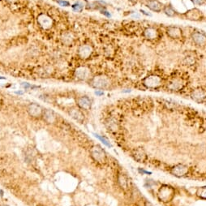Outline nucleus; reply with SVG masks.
<instances>
[{
  "instance_id": "nucleus-9",
  "label": "nucleus",
  "mask_w": 206,
  "mask_h": 206,
  "mask_svg": "<svg viewBox=\"0 0 206 206\" xmlns=\"http://www.w3.org/2000/svg\"><path fill=\"white\" fill-rule=\"evenodd\" d=\"M44 109L37 103H30L27 107V112L29 116L33 118L42 117Z\"/></svg>"
},
{
  "instance_id": "nucleus-27",
  "label": "nucleus",
  "mask_w": 206,
  "mask_h": 206,
  "mask_svg": "<svg viewBox=\"0 0 206 206\" xmlns=\"http://www.w3.org/2000/svg\"><path fill=\"white\" fill-rule=\"evenodd\" d=\"M63 42H64L65 44H67V41L68 40V42H69V44H70L72 41V36H71V34H70V33H67V34L64 35V37H63Z\"/></svg>"
},
{
  "instance_id": "nucleus-7",
  "label": "nucleus",
  "mask_w": 206,
  "mask_h": 206,
  "mask_svg": "<svg viewBox=\"0 0 206 206\" xmlns=\"http://www.w3.org/2000/svg\"><path fill=\"white\" fill-rule=\"evenodd\" d=\"M166 33L168 37L174 40H181L183 37L182 28L176 25H170L166 27Z\"/></svg>"
},
{
  "instance_id": "nucleus-33",
  "label": "nucleus",
  "mask_w": 206,
  "mask_h": 206,
  "mask_svg": "<svg viewBox=\"0 0 206 206\" xmlns=\"http://www.w3.org/2000/svg\"><path fill=\"white\" fill-rule=\"evenodd\" d=\"M140 172H141V173H144V174H151V172H149V171H146V170H139Z\"/></svg>"
},
{
  "instance_id": "nucleus-1",
  "label": "nucleus",
  "mask_w": 206,
  "mask_h": 206,
  "mask_svg": "<svg viewBox=\"0 0 206 206\" xmlns=\"http://www.w3.org/2000/svg\"><path fill=\"white\" fill-rule=\"evenodd\" d=\"M89 85L98 90H105L110 88L111 85V81L108 76L105 75H98L90 79Z\"/></svg>"
},
{
  "instance_id": "nucleus-30",
  "label": "nucleus",
  "mask_w": 206,
  "mask_h": 206,
  "mask_svg": "<svg viewBox=\"0 0 206 206\" xmlns=\"http://www.w3.org/2000/svg\"><path fill=\"white\" fill-rule=\"evenodd\" d=\"M58 2H59L60 5H62V6H65V7L69 6V2H67V1H59Z\"/></svg>"
},
{
  "instance_id": "nucleus-18",
  "label": "nucleus",
  "mask_w": 206,
  "mask_h": 206,
  "mask_svg": "<svg viewBox=\"0 0 206 206\" xmlns=\"http://www.w3.org/2000/svg\"><path fill=\"white\" fill-rule=\"evenodd\" d=\"M78 54L81 59H89L93 54V48L89 45H83L79 48Z\"/></svg>"
},
{
  "instance_id": "nucleus-2",
  "label": "nucleus",
  "mask_w": 206,
  "mask_h": 206,
  "mask_svg": "<svg viewBox=\"0 0 206 206\" xmlns=\"http://www.w3.org/2000/svg\"><path fill=\"white\" fill-rule=\"evenodd\" d=\"M142 84L146 89H158L163 85V79L158 75L152 74L146 76L142 80Z\"/></svg>"
},
{
  "instance_id": "nucleus-14",
  "label": "nucleus",
  "mask_w": 206,
  "mask_h": 206,
  "mask_svg": "<svg viewBox=\"0 0 206 206\" xmlns=\"http://www.w3.org/2000/svg\"><path fill=\"white\" fill-rule=\"evenodd\" d=\"M145 6L150 11L156 13H160L162 11L164 4L159 0H147L145 2Z\"/></svg>"
},
{
  "instance_id": "nucleus-15",
  "label": "nucleus",
  "mask_w": 206,
  "mask_h": 206,
  "mask_svg": "<svg viewBox=\"0 0 206 206\" xmlns=\"http://www.w3.org/2000/svg\"><path fill=\"white\" fill-rule=\"evenodd\" d=\"M69 115L73 120L80 124H82L83 122L85 121V115L79 107H72L70 109Z\"/></svg>"
},
{
  "instance_id": "nucleus-13",
  "label": "nucleus",
  "mask_w": 206,
  "mask_h": 206,
  "mask_svg": "<svg viewBox=\"0 0 206 206\" xmlns=\"http://www.w3.org/2000/svg\"><path fill=\"white\" fill-rule=\"evenodd\" d=\"M143 36L148 41H156L159 37V31L155 27H147L144 29Z\"/></svg>"
},
{
  "instance_id": "nucleus-31",
  "label": "nucleus",
  "mask_w": 206,
  "mask_h": 206,
  "mask_svg": "<svg viewBox=\"0 0 206 206\" xmlns=\"http://www.w3.org/2000/svg\"><path fill=\"white\" fill-rule=\"evenodd\" d=\"M95 94L96 95H98V96H102V95H103V91H102V90H97V91H95Z\"/></svg>"
},
{
  "instance_id": "nucleus-28",
  "label": "nucleus",
  "mask_w": 206,
  "mask_h": 206,
  "mask_svg": "<svg viewBox=\"0 0 206 206\" xmlns=\"http://www.w3.org/2000/svg\"><path fill=\"white\" fill-rule=\"evenodd\" d=\"M194 4L198 6H203L206 3V0H191Z\"/></svg>"
},
{
  "instance_id": "nucleus-23",
  "label": "nucleus",
  "mask_w": 206,
  "mask_h": 206,
  "mask_svg": "<svg viewBox=\"0 0 206 206\" xmlns=\"http://www.w3.org/2000/svg\"><path fill=\"white\" fill-rule=\"evenodd\" d=\"M196 195L198 197L201 198V199L206 200V187H200L197 188Z\"/></svg>"
},
{
  "instance_id": "nucleus-19",
  "label": "nucleus",
  "mask_w": 206,
  "mask_h": 206,
  "mask_svg": "<svg viewBox=\"0 0 206 206\" xmlns=\"http://www.w3.org/2000/svg\"><path fill=\"white\" fill-rule=\"evenodd\" d=\"M37 20H38V23L43 28H51L53 24V21L51 20V18L50 16H48L47 15H45V14H42V15H40L37 18Z\"/></svg>"
},
{
  "instance_id": "nucleus-17",
  "label": "nucleus",
  "mask_w": 206,
  "mask_h": 206,
  "mask_svg": "<svg viewBox=\"0 0 206 206\" xmlns=\"http://www.w3.org/2000/svg\"><path fill=\"white\" fill-rule=\"evenodd\" d=\"M42 118L43 120L47 123V124H53L54 123H56L58 120V115L55 114V112L50 109H46L44 110L43 115H42Z\"/></svg>"
},
{
  "instance_id": "nucleus-20",
  "label": "nucleus",
  "mask_w": 206,
  "mask_h": 206,
  "mask_svg": "<svg viewBox=\"0 0 206 206\" xmlns=\"http://www.w3.org/2000/svg\"><path fill=\"white\" fill-rule=\"evenodd\" d=\"M162 12L165 14L166 16L170 18L177 17V16L179 15L178 11H176L175 9H174V7L170 3H167V4L164 5Z\"/></svg>"
},
{
  "instance_id": "nucleus-16",
  "label": "nucleus",
  "mask_w": 206,
  "mask_h": 206,
  "mask_svg": "<svg viewBox=\"0 0 206 206\" xmlns=\"http://www.w3.org/2000/svg\"><path fill=\"white\" fill-rule=\"evenodd\" d=\"M77 106L81 110L89 111L92 107V101L91 99L87 97V96H82L77 99Z\"/></svg>"
},
{
  "instance_id": "nucleus-24",
  "label": "nucleus",
  "mask_w": 206,
  "mask_h": 206,
  "mask_svg": "<svg viewBox=\"0 0 206 206\" xmlns=\"http://www.w3.org/2000/svg\"><path fill=\"white\" fill-rule=\"evenodd\" d=\"M183 62L185 65H192L195 63V57L191 54H187L186 57H184Z\"/></svg>"
},
{
  "instance_id": "nucleus-37",
  "label": "nucleus",
  "mask_w": 206,
  "mask_h": 206,
  "mask_svg": "<svg viewBox=\"0 0 206 206\" xmlns=\"http://www.w3.org/2000/svg\"><path fill=\"white\" fill-rule=\"evenodd\" d=\"M0 195H1V196H2V195H3V191H2V190H0Z\"/></svg>"
},
{
  "instance_id": "nucleus-6",
  "label": "nucleus",
  "mask_w": 206,
  "mask_h": 206,
  "mask_svg": "<svg viewBox=\"0 0 206 206\" xmlns=\"http://www.w3.org/2000/svg\"><path fill=\"white\" fill-rule=\"evenodd\" d=\"M185 86V83L181 77H174L166 84V89L170 92L181 91Z\"/></svg>"
},
{
  "instance_id": "nucleus-11",
  "label": "nucleus",
  "mask_w": 206,
  "mask_h": 206,
  "mask_svg": "<svg viewBox=\"0 0 206 206\" xmlns=\"http://www.w3.org/2000/svg\"><path fill=\"white\" fill-rule=\"evenodd\" d=\"M75 76L76 79L80 80H87L90 79L91 77V71L89 67L81 66V67H77L75 71Z\"/></svg>"
},
{
  "instance_id": "nucleus-29",
  "label": "nucleus",
  "mask_w": 206,
  "mask_h": 206,
  "mask_svg": "<svg viewBox=\"0 0 206 206\" xmlns=\"http://www.w3.org/2000/svg\"><path fill=\"white\" fill-rule=\"evenodd\" d=\"M72 7H73L75 11H81V10H82L83 8V6L81 4H80V3H76V4H74L73 6H72Z\"/></svg>"
},
{
  "instance_id": "nucleus-8",
  "label": "nucleus",
  "mask_w": 206,
  "mask_h": 206,
  "mask_svg": "<svg viewBox=\"0 0 206 206\" xmlns=\"http://www.w3.org/2000/svg\"><path fill=\"white\" fill-rule=\"evenodd\" d=\"M191 39L197 47L206 46V34L199 31H194L191 34Z\"/></svg>"
},
{
  "instance_id": "nucleus-12",
  "label": "nucleus",
  "mask_w": 206,
  "mask_h": 206,
  "mask_svg": "<svg viewBox=\"0 0 206 206\" xmlns=\"http://www.w3.org/2000/svg\"><path fill=\"white\" fill-rule=\"evenodd\" d=\"M190 96L191 99L197 103H204L206 102V91L201 88L192 90Z\"/></svg>"
},
{
  "instance_id": "nucleus-38",
  "label": "nucleus",
  "mask_w": 206,
  "mask_h": 206,
  "mask_svg": "<svg viewBox=\"0 0 206 206\" xmlns=\"http://www.w3.org/2000/svg\"><path fill=\"white\" fill-rule=\"evenodd\" d=\"M0 206H9V205H7V204H1Z\"/></svg>"
},
{
  "instance_id": "nucleus-36",
  "label": "nucleus",
  "mask_w": 206,
  "mask_h": 206,
  "mask_svg": "<svg viewBox=\"0 0 206 206\" xmlns=\"http://www.w3.org/2000/svg\"><path fill=\"white\" fill-rule=\"evenodd\" d=\"M7 2H16V1H17V0H7Z\"/></svg>"
},
{
  "instance_id": "nucleus-22",
  "label": "nucleus",
  "mask_w": 206,
  "mask_h": 206,
  "mask_svg": "<svg viewBox=\"0 0 206 206\" xmlns=\"http://www.w3.org/2000/svg\"><path fill=\"white\" fill-rule=\"evenodd\" d=\"M134 157L135 159H136L138 162H143L145 159L146 156L142 149H137L136 151H135Z\"/></svg>"
},
{
  "instance_id": "nucleus-4",
  "label": "nucleus",
  "mask_w": 206,
  "mask_h": 206,
  "mask_svg": "<svg viewBox=\"0 0 206 206\" xmlns=\"http://www.w3.org/2000/svg\"><path fill=\"white\" fill-rule=\"evenodd\" d=\"M182 16L185 20L192 22L201 21L204 19V13L197 7H192L182 14Z\"/></svg>"
},
{
  "instance_id": "nucleus-21",
  "label": "nucleus",
  "mask_w": 206,
  "mask_h": 206,
  "mask_svg": "<svg viewBox=\"0 0 206 206\" xmlns=\"http://www.w3.org/2000/svg\"><path fill=\"white\" fill-rule=\"evenodd\" d=\"M118 180V183L120 185V187H121L123 190L124 191H127L129 187H130V183H129V179L127 177L125 174H119L117 177Z\"/></svg>"
},
{
  "instance_id": "nucleus-35",
  "label": "nucleus",
  "mask_w": 206,
  "mask_h": 206,
  "mask_svg": "<svg viewBox=\"0 0 206 206\" xmlns=\"http://www.w3.org/2000/svg\"><path fill=\"white\" fill-rule=\"evenodd\" d=\"M145 206H153V204L152 203H150V202L146 201L145 202Z\"/></svg>"
},
{
  "instance_id": "nucleus-25",
  "label": "nucleus",
  "mask_w": 206,
  "mask_h": 206,
  "mask_svg": "<svg viewBox=\"0 0 206 206\" xmlns=\"http://www.w3.org/2000/svg\"><path fill=\"white\" fill-rule=\"evenodd\" d=\"M107 124V126H108L109 130H110V129H111V130H115L118 127L117 122H116L115 120H114V119H110V120H108Z\"/></svg>"
},
{
  "instance_id": "nucleus-32",
  "label": "nucleus",
  "mask_w": 206,
  "mask_h": 206,
  "mask_svg": "<svg viewBox=\"0 0 206 206\" xmlns=\"http://www.w3.org/2000/svg\"><path fill=\"white\" fill-rule=\"evenodd\" d=\"M141 12H142V13H143V14H145V15H147V16H151V15H152L150 13H148L147 11H144V10H142V9H141Z\"/></svg>"
},
{
  "instance_id": "nucleus-5",
  "label": "nucleus",
  "mask_w": 206,
  "mask_h": 206,
  "mask_svg": "<svg viewBox=\"0 0 206 206\" xmlns=\"http://www.w3.org/2000/svg\"><path fill=\"white\" fill-rule=\"evenodd\" d=\"M90 154H91L92 158L99 164H104L107 162V153L101 146H93L90 150Z\"/></svg>"
},
{
  "instance_id": "nucleus-10",
  "label": "nucleus",
  "mask_w": 206,
  "mask_h": 206,
  "mask_svg": "<svg viewBox=\"0 0 206 206\" xmlns=\"http://www.w3.org/2000/svg\"><path fill=\"white\" fill-rule=\"evenodd\" d=\"M189 172V168L187 166L183 165V164H178L173 166L170 170V173L172 175L181 178L183 176L187 175Z\"/></svg>"
},
{
  "instance_id": "nucleus-34",
  "label": "nucleus",
  "mask_w": 206,
  "mask_h": 206,
  "mask_svg": "<svg viewBox=\"0 0 206 206\" xmlns=\"http://www.w3.org/2000/svg\"><path fill=\"white\" fill-rule=\"evenodd\" d=\"M128 1H129V2H132V3H134V4H137V2H138V1H139V0H128Z\"/></svg>"
},
{
  "instance_id": "nucleus-26",
  "label": "nucleus",
  "mask_w": 206,
  "mask_h": 206,
  "mask_svg": "<svg viewBox=\"0 0 206 206\" xmlns=\"http://www.w3.org/2000/svg\"><path fill=\"white\" fill-rule=\"evenodd\" d=\"M94 136H95V137H97L98 140H100V141H102V143L104 144L105 145H107V147H111V145L110 144V142H109V141L106 139V138H104L103 137H101V136H99V135H98V134H94Z\"/></svg>"
},
{
  "instance_id": "nucleus-3",
  "label": "nucleus",
  "mask_w": 206,
  "mask_h": 206,
  "mask_svg": "<svg viewBox=\"0 0 206 206\" xmlns=\"http://www.w3.org/2000/svg\"><path fill=\"white\" fill-rule=\"evenodd\" d=\"M174 189L169 185H162L158 191V198L163 203L171 201L174 196Z\"/></svg>"
}]
</instances>
